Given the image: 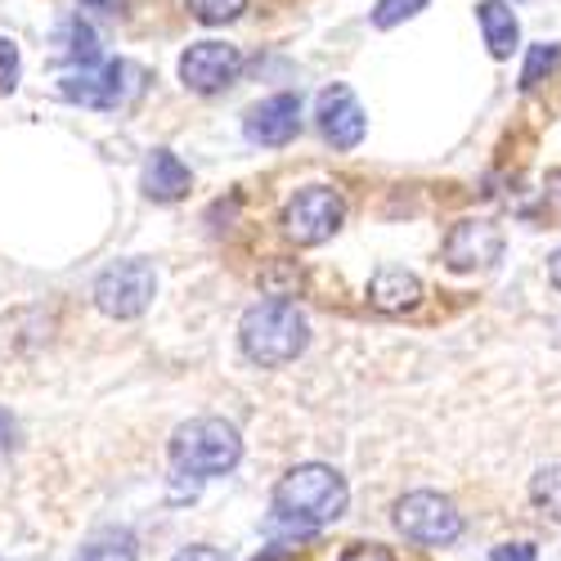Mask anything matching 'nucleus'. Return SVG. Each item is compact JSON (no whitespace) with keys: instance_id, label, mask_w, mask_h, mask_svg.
Wrapping results in <instances>:
<instances>
[{"instance_id":"f257e3e1","label":"nucleus","mask_w":561,"mask_h":561,"mask_svg":"<svg viewBox=\"0 0 561 561\" xmlns=\"http://www.w3.org/2000/svg\"><path fill=\"white\" fill-rule=\"evenodd\" d=\"M239 346L261 368H284L310 346V323L297 310V301L265 297V301L248 306V314L239 323Z\"/></svg>"},{"instance_id":"f03ea898","label":"nucleus","mask_w":561,"mask_h":561,"mask_svg":"<svg viewBox=\"0 0 561 561\" xmlns=\"http://www.w3.org/2000/svg\"><path fill=\"white\" fill-rule=\"evenodd\" d=\"M351 503L346 477L329 462H297L274 485V512L297 526H329Z\"/></svg>"},{"instance_id":"7ed1b4c3","label":"nucleus","mask_w":561,"mask_h":561,"mask_svg":"<svg viewBox=\"0 0 561 561\" xmlns=\"http://www.w3.org/2000/svg\"><path fill=\"white\" fill-rule=\"evenodd\" d=\"M243 458V436L225 417H190L171 432V462L190 477H225Z\"/></svg>"},{"instance_id":"20e7f679","label":"nucleus","mask_w":561,"mask_h":561,"mask_svg":"<svg viewBox=\"0 0 561 561\" xmlns=\"http://www.w3.org/2000/svg\"><path fill=\"white\" fill-rule=\"evenodd\" d=\"M396 530L417 548H449L462 535V512L436 490H413L396 499Z\"/></svg>"},{"instance_id":"39448f33","label":"nucleus","mask_w":561,"mask_h":561,"mask_svg":"<svg viewBox=\"0 0 561 561\" xmlns=\"http://www.w3.org/2000/svg\"><path fill=\"white\" fill-rule=\"evenodd\" d=\"M342 220H346V203L333 184H306V190H297L284 207V233L297 248L329 243L342 229Z\"/></svg>"},{"instance_id":"423d86ee","label":"nucleus","mask_w":561,"mask_h":561,"mask_svg":"<svg viewBox=\"0 0 561 561\" xmlns=\"http://www.w3.org/2000/svg\"><path fill=\"white\" fill-rule=\"evenodd\" d=\"M158 297V274L149 261H117L108 265L100 278H95V306L108 314V319H135V314H145Z\"/></svg>"},{"instance_id":"0eeeda50","label":"nucleus","mask_w":561,"mask_h":561,"mask_svg":"<svg viewBox=\"0 0 561 561\" xmlns=\"http://www.w3.org/2000/svg\"><path fill=\"white\" fill-rule=\"evenodd\" d=\"M243 72V50L225 41H198L180 55V81L194 90V95H220L225 85H233Z\"/></svg>"},{"instance_id":"6e6552de","label":"nucleus","mask_w":561,"mask_h":561,"mask_svg":"<svg viewBox=\"0 0 561 561\" xmlns=\"http://www.w3.org/2000/svg\"><path fill=\"white\" fill-rule=\"evenodd\" d=\"M503 256V229L494 220H458L445 239V265L454 274H477V270H490L494 261Z\"/></svg>"},{"instance_id":"1a4fd4ad","label":"nucleus","mask_w":561,"mask_h":561,"mask_svg":"<svg viewBox=\"0 0 561 561\" xmlns=\"http://www.w3.org/2000/svg\"><path fill=\"white\" fill-rule=\"evenodd\" d=\"M314 117H319V135L329 139L333 149H355L359 139H364V130H368V113H364V104L355 100V90L351 85H329L319 95V104H314Z\"/></svg>"},{"instance_id":"9d476101","label":"nucleus","mask_w":561,"mask_h":561,"mask_svg":"<svg viewBox=\"0 0 561 561\" xmlns=\"http://www.w3.org/2000/svg\"><path fill=\"white\" fill-rule=\"evenodd\" d=\"M130 77V64H104V68H77L59 81V95L81 104V108H117L126 104V81Z\"/></svg>"},{"instance_id":"9b49d317","label":"nucleus","mask_w":561,"mask_h":561,"mask_svg":"<svg viewBox=\"0 0 561 561\" xmlns=\"http://www.w3.org/2000/svg\"><path fill=\"white\" fill-rule=\"evenodd\" d=\"M243 130H248L252 145H265V149H284V145H293L297 130H301V100L288 95V90H284V95L261 100V104L248 113Z\"/></svg>"},{"instance_id":"f8f14e48","label":"nucleus","mask_w":561,"mask_h":561,"mask_svg":"<svg viewBox=\"0 0 561 561\" xmlns=\"http://www.w3.org/2000/svg\"><path fill=\"white\" fill-rule=\"evenodd\" d=\"M368 306L382 314H409L423 306V278L404 265H382L368 278Z\"/></svg>"},{"instance_id":"ddd939ff","label":"nucleus","mask_w":561,"mask_h":561,"mask_svg":"<svg viewBox=\"0 0 561 561\" xmlns=\"http://www.w3.org/2000/svg\"><path fill=\"white\" fill-rule=\"evenodd\" d=\"M145 194L153 198V203H180L184 194H190V184H194V175H190V167H184L171 149H153L149 153V162H145Z\"/></svg>"},{"instance_id":"4468645a","label":"nucleus","mask_w":561,"mask_h":561,"mask_svg":"<svg viewBox=\"0 0 561 561\" xmlns=\"http://www.w3.org/2000/svg\"><path fill=\"white\" fill-rule=\"evenodd\" d=\"M477 23H481V36H485L494 59H507L512 50H517L522 23H517V14H512L507 0H481V5H477Z\"/></svg>"},{"instance_id":"2eb2a0df","label":"nucleus","mask_w":561,"mask_h":561,"mask_svg":"<svg viewBox=\"0 0 561 561\" xmlns=\"http://www.w3.org/2000/svg\"><path fill=\"white\" fill-rule=\"evenodd\" d=\"M55 45H59V59L77 64V68H90L100 55V41L90 32V23H81V14H64L59 27H55Z\"/></svg>"},{"instance_id":"dca6fc26","label":"nucleus","mask_w":561,"mask_h":561,"mask_svg":"<svg viewBox=\"0 0 561 561\" xmlns=\"http://www.w3.org/2000/svg\"><path fill=\"white\" fill-rule=\"evenodd\" d=\"M135 557H139V548H135L130 530H100L77 552V561H135Z\"/></svg>"},{"instance_id":"f3484780","label":"nucleus","mask_w":561,"mask_h":561,"mask_svg":"<svg viewBox=\"0 0 561 561\" xmlns=\"http://www.w3.org/2000/svg\"><path fill=\"white\" fill-rule=\"evenodd\" d=\"M530 503L548 522H561V462H548L530 477Z\"/></svg>"},{"instance_id":"a211bd4d","label":"nucleus","mask_w":561,"mask_h":561,"mask_svg":"<svg viewBox=\"0 0 561 561\" xmlns=\"http://www.w3.org/2000/svg\"><path fill=\"white\" fill-rule=\"evenodd\" d=\"M184 10H190V19H198L207 27H225L248 10V0H184Z\"/></svg>"},{"instance_id":"6ab92c4d","label":"nucleus","mask_w":561,"mask_h":561,"mask_svg":"<svg viewBox=\"0 0 561 561\" xmlns=\"http://www.w3.org/2000/svg\"><path fill=\"white\" fill-rule=\"evenodd\" d=\"M423 10H427V0H378V5H373V23H378V27H396V23L423 14Z\"/></svg>"},{"instance_id":"aec40b11","label":"nucleus","mask_w":561,"mask_h":561,"mask_svg":"<svg viewBox=\"0 0 561 561\" xmlns=\"http://www.w3.org/2000/svg\"><path fill=\"white\" fill-rule=\"evenodd\" d=\"M561 64V45H535L530 59H526V72H522V85L535 90L543 81V72H552Z\"/></svg>"},{"instance_id":"412c9836","label":"nucleus","mask_w":561,"mask_h":561,"mask_svg":"<svg viewBox=\"0 0 561 561\" xmlns=\"http://www.w3.org/2000/svg\"><path fill=\"white\" fill-rule=\"evenodd\" d=\"M19 85V50L10 41H0V90H14Z\"/></svg>"},{"instance_id":"4be33fe9","label":"nucleus","mask_w":561,"mask_h":561,"mask_svg":"<svg viewBox=\"0 0 561 561\" xmlns=\"http://www.w3.org/2000/svg\"><path fill=\"white\" fill-rule=\"evenodd\" d=\"M342 561H396V557H391V548H382V543H351V548L342 552Z\"/></svg>"},{"instance_id":"5701e85b","label":"nucleus","mask_w":561,"mask_h":561,"mask_svg":"<svg viewBox=\"0 0 561 561\" xmlns=\"http://www.w3.org/2000/svg\"><path fill=\"white\" fill-rule=\"evenodd\" d=\"M535 557H539L535 543H499L490 552V561H535Z\"/></svg>"},{"instance_id":"b1692460","label":"nucleus","mask_w":561,"mask_h":561,"mask_svg":"<svg viewBox=\"0 0 561 561\" xmlns=\"http://www.w3.org/2000/svg\"><path fill=\"white\" fill-rule=\"evenodd\" d=\"M171 561H225V552H216L207 543H190V548H180Z\"/></svg>"},{"instance_id":"393cba45","label":"nucleus","mask_w":561,"mask_h":561,"mask_svg":"<svg viewBox=\"0 0 561 561\" xmlns=\"http://www.w3.org/2000/svg\"><path fill=\"white\" fill-rule=\"evenodd\" d=\"M81 5L104 10V14H122V10H126V0H81Z\"/></svg>"},{"instance_id":"a878e982","label":"nucleus","mask_w":561,"mask_h":561,"mask_svg":"<svg viewBox=\"0 0 561 561\" xmlns=\"http://www.w3.org/2000/svg\"><path fill=\"white\" fill-rule=\"evenodd\" d=\"M548 278H552V288L561 293V248H557V252L548 256Z\"/></svg>"},{"instance_id":"bb28decb","label":"nucleus","mask_w":561,"mask_h":561,"mask_svg":"<svg viewBox=\"0 0 561 561\" xmlns=\"http://www.w3.org/2000/svg\"><path fill=\"white\" fill-rule=\"evenodd\" d=\"M548 184H552V190H548V194H552V203H557V207H561V171H557V175H552V180H548Z\"/></svg>"}]
</instances>
